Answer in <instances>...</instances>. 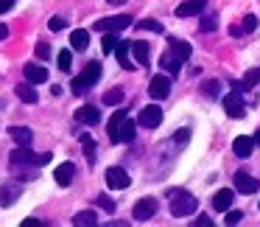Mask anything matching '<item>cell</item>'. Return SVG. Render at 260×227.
Instances as JSON below:
<instances>
[{
    "mask_svg": "<svg viewBox=\"0 0 260 227\" xmlns=\"http://www.w3.org/2000/svg\"><path fill=\"white\" fill-rule=\"evenodd\" d=\"M165 196H168V205H171V216H179V219L182 216H193L199 208V199L193 193L182 191V188H171Z\"/></svg>",
    "mask_w": 260,
    "mask_h": 227,
    "instance_id": "cell-1",
    "label": "cell"
},
{
    "mask_svg": "<svg viewBox=\"0 0 260 227\" xmlns=\"http://www.w3.org/2000/svg\"><path fill=\"white\" fill-rule=\"evenodd\" d=\"M48 160H51L48 152L45 154H34L31 146H17L12 154H9V163H12L14 168H20V165H23V168H34V165H45Z\"/></svg>",
    "mask_w": 260,
    "mask_h": 227,
    "instance_id": "cell-2",
    "label": "cell"
},
{
    "mask_svg": "<svg viewBox=\"0 0 260 227\" xmlns=\"http://www.w3.org/2000/svg\"><path fill=\"white\" fill-rule=\"evenodd\" d=\"M159 124H162V109H159L157 104H148L146 109H140L137 126H143V129H157Z\"/></svg>",
    "mask_w": 260,
    "mask_h": 227,
    "instance_id": "cell-3",
    "label": "cell"
},
{
    "mask_svg": "<svg viewBox=\"0 0 260 227\" xmlns=\"http://www.w3.org/2000/svg\"><path fill=\"white\" fill-rule=\"evenodd\" d=\"M132 25V17L129 14H115V17H104V20H95V31H123Z\"/></svg>",
    "mask_w": 260,
    "mask_h": 227,
    "instance_id": "cell-4",
    "label": "cell"
},
{
    "mask_svg": "<svg viewBox=\"0 0 260 227\" xmlns=\"http://www.w3.org/2000/svg\"><path fill=\"white\" fill-rule=\"evenodd\" d=\"M154 213H157V199H154V196L137 199V205L132 208V216H135V221H148Z\"/></svg>",
    "mask_w": 260,
    "mask_h": 227,
    "instance_id": "cell-5",
    "label": "cell"
},
{
    "mask_svg": "<svg viewBox=\"0 0 260 227\" xmlns=\"http://www.w3.org/2000/svg\"><path fill=\"white\" fill-rule=\"evenodd\" d=\"M232 185H235L238 193H257L260 191V180H254L252 174H246V171H235Z\"/></svg>",
    "mask_w": 260,
    "mask_h": 227,
    "instance_id": "cell-6",
    "label": "cell"
},
{
    "mask_svg": "<svg viewBox=\"0 0 260 227\" xmlns=\"http://www.w3.org/2000/svg\"><path fill=\"white\" fill-rule=\"evenodd\" d=\"M171 76H165V73H159V76H154L151 81H148V96L151 98H157V101H162L165 96L171 93Z\"/></svg>",
    "mask_w": 260,
    "mask_h": 227,
    "instance_id": "cell-7",
    "label": "cell"
},
{
    "mask_svg": "<svg viewBox=\"0 0 260 227\" xmlns=\"http://www.w3.org/2000/svg\"><path fill=\"white\" fill-rule=\"evenodd\" d=\"M224 112L230 115V118H243V115H246V107H243L241 90H232L230 96L224 98Z\"/></svg>",
    "mask_w": 260,
    "mask_h": 227,
    "instance_id": "cell-8",
    "label": "cell"
},
{
    "mask_svg": "<svg viewBox=\"0 0 260 227\" xmlns=\"http://www.w3.org/2000/svg\"><path fill=\"white\" fill-rule=\"evenodd\" d=\"M182 62H185V59H182L171 45H168V51H165L162 56H159V68H162L165 73H171V76H176V73L182 70Z\"/></svg>",
    "mask_w": 260,
    "mask_h": 227,
    "instance_id": "cell-9",
    "label": "cell"
},
{
    "mask_svg": "<svg viewBox=\"0 0 260 227\" xmlns=\"http://www.w3.org/2000/svg\"><path fill=\"white\" fill-rule=\"evenodd\" d=\"M129 174H126L120 165H112V168H107V185L112 188V191H123V188H129Z\"/></svg>",
    "mask_w": 260,
    "mask_h": 227,
    "instance_id": "cell-10",
    "label": "cell"
},
{
    "mask_svg": "<svg viewBox=\"0 0 260 227\" xmlns=\"http://www.w3.org/2000/svg\"><path fill=\"white\" fill-rule=\"evenodd\" d=\"M20 193H23V185H20V182H3V185H0V205H3V208L14 205L20 199Z\"/></svg>",
    "mask_w": 260,
    "mask_h": 227,
    "instance_id": "cell-11",
    "label": "cell"
},
{
    "mask_svg": "<svg viewBox=\"0 0 260 227\" xmlns=\"http://www.w3.org/2000/svg\"><path fill=\"white\" fill-rule=\"evenodd\" d=\"M76 121H79V124H87V126H95L98 121H101V109H98L95 104H84V107L76 109Z\"/></svg>",
    "mask_w": 260,
    "mask_h": 227,
    "instance_id": "cell-12",
    "label": "cell"
},
{
    "mask_svg": "<svg viewBox=\"0 0 260 227\" xmlns=\"http://www.w3.org/2000/svg\"><path fill=\"white\" fill-rule=\"evenodd\" d=\"M123 121H126V109H115L107 124V135L112 143H120V126H123Z\"/></svg>",
    "mask_w": 260,
    "mask_h": 227,
    "instance_id": "cell-13",
    "label": "cell"
},
{
    "mask_svg": "<svg viewBox=\"0 0 260 227\" xmlns=\"http://www.w3.org/2000/svg\"><path fill=\"white\" fill-rule=\"evenodd\" d=\"M207 9V0H185L176 6V17H193V14H202Z\"/></svg>",
    "mask_w": 260,
    "mask_h": 227,
    "instance_id": "cell-14",
    "label": "cell"
},
{
    "mask_svg": "<svg viewBox=\"0 0 260 227\" xmlns=\"http://www.w3.org/2000/svg\"><path fill=\"white\" fill-rule=\"evenodd\" d=\"M23 76H25V81H31V84H42V81H48V70L42 68V65H37V62L25 65Z\"/></svg>",
    "mask_w": 260,
    "mask_h": 227,
    "instance_id": "cell-15",
    "label": "cell"
},
{
    "mask_svg": "<svg viewBox=\"0 0 260 227\" xmlns=\"http://www.w3.org/2000/svg\"><path fill=\"white\" fill-rule=\"evenodd\" d=\"M232 152H235L238 157H249V154L254 152V137H246V135H238L235 140H232Z\"/></svg>",
    "mask_w": 260,
    "mask_h": 227,
    "instance_id": "cell-16",
    "label": "cell"
},
{
    "mask_svg": "<svg viewBox=\"0 0 260 227\" xmlns=\"http://www.w3.org/2000/svg\"><path fill=\"white\" fill-rule=\"evenodd\" d=\"M9 135L14 137V143H17V146H31V140H34L31 126H9Z\"/></svg>",
    "mask_w": 260,
    "mask_h": 227,
    "instance_id": "cell-17",
    "label": "cell"
},
{
    "mask_svg": "<svg viewBox=\"0 0 260 227\" xmlns=\"http://www.w3.org/2000/svg\"><path fill=\"white\" fill-rule=\"evenodd\" d=\"M53 177H56V182H59L62 188H68L70 182L76 180V165H73V163H62L56 171H53Z\"/></svg>",
    "mask_w": 260,
    "mask_h": 227,
    "instance_id": "cell-18",
    "label": "cell"
},
{
    "mask_svg": "<svg viewBox=\"0 0 260 227\" xmlns=\"http://www.w3.org/2000/svg\"><path fill=\"white\" fill-rule=\"evenodd\" d=\"M79 79L84 81V87H87V90H90V87L95 84L98 79H101V62H90V65H87V68H84V73L79 76Z\"/></svg>",
    "mask_w": 260,
    "mask_h": 227,
    "instance_id": "cell-19",
    "label": "cell"
},
{
    "mask_svg": "<svg viewBox=\"0 0 260 227\" xmlns=\"http://www.w3.org/2000/svg\"><path fill=\"white\" fill-rule=\"evenodd\" d=\"M254 84H260V68H252L243 79L232 81V90H249V87H254Z\"/></svg>",
    "mask_w": 260,
    "mask_h": 227,
    "instance_id": "cell-20",
    "label": "cell"
},
{
    "mask_svg": "<svg viewBox=\"0 0 260 227\" xmlns=\"http://www.w3.org/2000/svg\"><path fill=\"white\" fill-rule=\"evenodd\" d=\"M14 93H17V98H20V101H25V104H37V101H40V96H37V90H34L31 81L17 84V87H14Z\"/></svg>",
    "mask_w": 260,
    "mask_h": 227,
    "instance_id": "cell-21",
    "label": "cell"
},
{
    "mask_svg": "<svg viewBox=\"0 0 260 227\" xmlns=\"http://www.w3.org/2000/svg\"><path fill=\"white\" fill-rule=\"evenodd\" d=\"M232 199H235V191H230V188H221V191H215V196H213V208H215V210H230Z\"/></svg>",
    "mask_w": 260,
    "mask_h": 227,
    "instance_id": "cell-22",
    "label": "cell"
},
{
    "mask_svg": "<svg viewBox=\"0 0 260 227\" xmlns=\"http://www.w3.org/2000/svg\"><path fill=\"white\" fill-rule=\"evenodd\" d=\"M129 51H132L129 42H120V40H118V45H115V56H118V65H120L123 70H135V65L129 62Z\"/></svg>",
    "mask_w": 260,
    "mask_h": 227,
    "instance_id": "cell-23",
    "label": "cell"
},
{
    "mask_svg": "<svg viewBox=\"0 0 260 227\" xmlns=\"http://www.w3.org/2000/svg\"><path fill=\"white\" fill-rule=\"evenodd\" d=\"M132 53H135L137 65H143V68H148V53H151V48H148L146 40H137L132 42Z\"/></svg>",
    "mask_w": 260,
    "mask_h": 227,
    "instance_id": "cell-24",
    "label": "cell"
},
{
    "mask_svg": "<svg viewBox=\"0 0 260 227\" xmlns=\"http://www.w3.org/2000/svg\"><path fill=\"white\" fill-rule=\"evenodd\" d=\"M73 224L76 227H92V224H98V216L92 210H81V213L73 216Z\"/></svg>",
    "mask_w": 260,
    "mask_h": 227,
    "instance_id": "cell-25",
    "label": "cell"
},
{
    "mask_svg": "<svg viewBox=\"0 0 260 227\" xmlns=\"http://www.w3.org/2000/svg\"><path fill=\"white\" fill-rule=\"evenodd\" d=\"M168 42H171V48H174V51L179 53L182 59H190V53H193L190 42H185V40H176V37H168Z\"/></svg>",
    "mask_w": 260,
    "mask_h": 227,
    "instance_id": "cell-26",
    "label": "cell"
},
{
    "mask_svg": "<svg viewBox=\"0 0 260 227\" xmlns=\"http://www.w3.org/2000/svg\"><path fill=\"white\" fill-rule=\"evenodd\" d=\"M70 45L76 48V51H84L87 45H90V34H87L84 29H79V31H73V37H70Z\"/></svg>",
    "mask_w": 260,
    "mask_h": 227,
    "instance_id": "cell-27",
    "label": "cell"
},
{
    "mask_svg": "<svg viewBox=\"0 0 260 227\" xmlns=\"http://www.w3.org/2000/svg\"><path fill=\"white\" fill-rule=\"evenodd\" d=\"M215 29H218V17H215V14H202V17H199V31L207 34V31H215Z\"/></svg>",
    "mask_w": 260,
    "mask_h": 227,
    "instance_id": "cell-28",
    "label": "cell"
},
{
    "mask_svg": "<svg viewBox=\"0 0 260 227\" xmlns=\"http://www.w3.org/2000/svg\"><path fill=\"white\" fill-rule=\"evenodd\" d=\"M135 132H137V124L126 118L123 126H120V140H123V143H132V140H135Z\"/></svg>",
    "mask_w": 260,
    "mask_h": 227,
    "instance_id": "cell-29",
    "label": "cell"
},
{
    "mask_svg": "<svg viewBox=\"0 0 260 227\" xmlns=\"http://www.w3.org/2000/svg\"><path fill=\"white\" fill-rule=\"evenodd\" d=\"M104 104H109V107L123 104V90H120V87H112L109 93H104Z\"/></svg>",
    "mask_w": 260,
    "mask_h": 227,
    "instance_id": "cell-30",
    "label": "cell"
},
{
    "mask_svg": "<svg viewBox=\"0 0 260 227\" xmlns=\"http://www.w3.org/2000/svg\"><path fill=\"white\" fill-rule=\"evenodd\" d=\"M79 140H81V146H84V154H87V160H90V163H95V140H92V137L87 135V132L79 137Z\"/></svg>",
    "mask_w": 260,
    "mask_h": 227,
    "instance_id": "cell-31",
    "label": "cell"
},
{
    "mask_svg": "<svg viewBox=\"0 0 260 227\" xmlns=\"http://www.w3.org/2000/svg\"><path fill=\"white\" fill-rule=\"evenodd\" d=\"M202 93L207 98H215L221 93V81H215V79H207V81H202Z\"/></svg>",
    "mask_w": 260,
    "mask_h": 227,
    "instance_id": "cell-32",
    "label": "cell"
},
{
    "mask_svg": "<svg viewBox=\"0 0 260 227\" xmlns=\"http://www.w3.org/2000/svg\"><path fill=\"white\" fill-rule=\"evenodd\" d=\"M137 29L140 31H154V34H162V23H159V20H140V23H137Z\"/></svg>",
    "mask_w": 260,
    "mask_h": 227,
    "instance_id": "cell-33",
    "label": "cell"
},
{
    "mask_svg": "<svg viewBox=\"0 0 260 227\" xmlns=\"http://www.w3.org/2000/svg\"><path fill=\"white\" fill-rule=\"evenodd\" d=\"M56 62H59V70H64V73H68L70 65H73V56H70V51H59Z\"/></svg>",
    "mask_w": 260,
    "mask_h": 227,
    "instance_id": "cell-34",
    "label": "cell"
},
{
    "mask_svg": "<svg viewBox=\"0 0 260 227\" xmlns=\"http://www.w3.org/2000/svg\"><path fill=\"white\" fill-rule=\"evenodd\" d=\"M115 45H118V37H115V31H107V37H104V53H112Z\"/></svg>",
    "mask_w": 260,
    "mask_h": 227,
    "instance_id": "cell-35",
    "label": "cell"
},
{
    "mask_svg": "<svg viewBox=\"0 0 260 227\" xmlns=\"http://www.w3.org/2000/svg\"><path fill=\"white\" fill-rule=\"evenodd\" d=\"M241 29L243 31H254V29H257V17H254V14H246L243 23H241Z\"/></svg>",
    "mask_w": 260,
    "mask_h": 227,
    "instance_id": "cell-36",
    "label": "cell"
},
{
    "mask_svg": "<svg viewBox=\"0 0 260 227\" xmlns=\"http://www.w3.org/2000/svg\"><path fill=\"white\" fill-rule=\"evenodd\" d=\"M64 25H68V20H64V17H51V20H48V29H51V31H62Z\"/></svg>",
    "mask_w": 260,
    "mask_h": 227,
    "instance_id": "cell-37",
    "label": "cell"
},
{
    "mask_svg": "<svg viewBox=\"0 0 260 227\" xmlns=\"http://www.w3.org/2000/svg\"><path fill=\"white\" fill-rule=\"evenodd\" d=\"M95 202H98V208H104V210H107V213H112V210H115V202H112V199H109V196H98Z\"/></svg>",
    "mask_w": 260,
    "mask_h": 227,
    "instance_id": "cell-38",
    "label": "cell"
},
{
    "mask_svg": "<svg viewBox=\"0 0 260 227\" xmlns=\"http://www.w3.org/2000/svg\"><path fill=\"white\" fill-rule=\"evenodd\" d=\"M37 56L48 59V56H51V45H48V42H40V45H37Z\"/></svg>",
    "mask_w": 260,
    "mask_h": 227,
    "instance_id": "cell-39",
    "label": "cell"
},
{
    "mask_svg": "<svg viewBox=\"0 0 260 227\" xmlns=\"http://www.w3.org/2000/svg\"><path fill=\"white\" fill-rule=\"evenodd\" d=\"M243 219V213H241V210H230V213H226V224H238V221H241Z\"/></svg>",
    "mask_w": 260,
    "mask_h": 227,
    "instance_id": "cell-40",
    "label": "cell"
},
{
    "mask_svg": "<svg viewBox=\"0 0 260 227\" xmlns=\"http://www.w3.org/2000/svg\"><path fill=\"white\" fill-rule=\"evenodd\" d=\"M193 224H196V227H210V224H213V219H210V216H196Z\"/></svg>",
    "mask_w": 260,
    "mask_h": 227,
    "instance_id": "cell-41",
    "label": "cell"
},
{
    "mask_svg": "<svg viewBox=\"0 0 260 227\" xmlns=\"http://www.w3.org/2000/svg\"><path fill=\"white\" fill-rule=\"evenodd\" d=\"M73 93H76V96H81V93H87V87H84V81H81V79H79V76H76V79H73Z\"/></svg>",
    "mask_w": 260,
    "mask_h": 227,
    "instance_id": "cell-42",
    "label": "cell"
},
{
    "mask_svg": "<svg viewBox=\"0 0 260 227\" xmlns=\"http://www.w3.org/2000/svg\"><path fill=\"white\" fill-rule=\"evenodd\" d=\"M12 6H14V0H0V14H6Z\"/></svg>",
    "mask_w": 260,
    "mask_h": 227,
    "instance_id": "cell-43",
    "label": "cell"
},
{
    "mask_svg": "<svg viewBox=\"0 0 260 227\" xmlns=\"http://www.w3.org/2000/svg\"><path fill=\"white\" fill-rule=\"evenodd\" d=\"M187 137H190V129H179V132H176V140H179V143H185Z\"/></svg>",
    "mask_w": 260,
    "mask_h": 227,
    "instance_id": "cell-44",
    "label": "cell"
},
{
    "mask_svg": "<svg viewBox=\"0 0 260 227\" xmlns=\"http://www.w3.org/2000/svg\"><path fill=\"white\" fill-rule=\"evenodd\" d=\"M6 37H9V25H6V23H0V42L6 40Z\"/></svg>",
    "mask_w": 260,
    "mask_h": 227,
    "instance_id": "cell-45",
    "label": "cell"
},
{
    "mask_svg": "<svg viewBox=\"0 0 260 227\" xmlns=\"http://www.w3.org/2000/svg\"><path fill=\"white\" fill-rule=\"evenodd\" d=\"M40 224H42L40 219H25V221H23V227H40Z\"/></svg>",
    "mask_w": 260,
    "mask_h": 227,
    "instance_id": "cell-46",
    "label": "cell"
},
{
    "mask_svg": "<svg viewBox=\"0 0 260 227\" xmlns=\"http://www.w3.org/2000/svg\"><path fill=\"white\" fill-rule=\"evenodd\" d=\"M230 34H232V37H241V34H243V29H241V25H232Z\"/></svg>",
    "mask_w": 260,
    "mask_h": 227,
    "instance_id": "cell-47",
    "label": "cell"
},
{
    "mask_svg": "<svg viewBox=\"0 0 260 227\" xmlns=\"http://www.w3.org/2000/svg\"><path fill=\"white\" fill-rule=\"evenodd\" d=\"M252 137H254V146H260V129H257V132H254V135H252Z\"/></svg>",
    "mask_w": 260,
    "mask_h": 227,
    "instance_id": "cell-48",
    "label": "cell"
},
{
    "mask_svg": "<svg viewBox=\"0 0 260 227\" xmlns=\"http://www.w3.org/2000/svg\"><path fill=\"white\" fill-rule=\"evenodd\" d=\"M120 3H126V0H109V6H120Z\"/></svg>",
    "mask_w": 260,
    "mask_h": 227,
    "instance_id": "cell-49",
    "label": "cell"
}]
</instances>
